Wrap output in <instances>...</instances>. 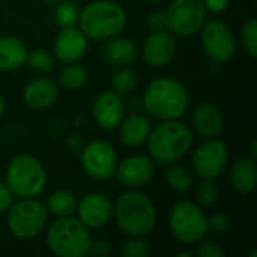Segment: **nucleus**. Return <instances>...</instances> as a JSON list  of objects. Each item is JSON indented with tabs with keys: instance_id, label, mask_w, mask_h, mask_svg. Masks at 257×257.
Returning a JSON list of instances; mask_svg holds the SVG:
<instances>
[{
	"instance_id": "nucleus-18",
	"label": "nucleus",
	"mask_w": 257,
	"mask_h": 257,
	"mask_svg": "<svg viewBox=\"0 0 257 257\" xmlns=\"http://www.w3.org/2000/svg\"><path fill=\"white\" fill-rule=\"evenodd\" d=\"M23 99L33 110L50 108L59 99V86L48 77L35 78L24 86Z\"/></svg>"
},
{
	"instance_id": "nucleus-7",
	"label": "nucleus",
	"mask_w": 257,
	"mask_h": 257,
	"mask_svg": "<svg viewBox=\"0 0 257 257\" xmlns=\"http://www.w3.org/2000/svg\"><path fill=\"white\" fill-rule=\"evenodd\" d=\"M8 229L11 235L21 241H30L36 238L47 224L48 209L45 203L35 197H21L9 206Z\"/></svg>"
},
{
	"instance_id": "nucleus-40",
	"label": "nucleus",
	"mask_w": 257,
	"mask_h": 257,
	"mask_svg": "<svg viewBox=\"0 0 257 257\" xmlns=\"http://www.w3.org/2000/svg\"><path fill=\"white\" fill-rule=\"evenodd\" d=\"M193 253H188V251H181V253H178V256H191Z\"/></svg>"
},
{
	"instance_id": "nucleus-16",
	"label": "nucleus",
	"mask_w": 257,
	"mask_h": 257,
	"mask_svg": "<svg viewBox=\"0 0 257 257\" xmlns=\"http://www.w3.org/2000/svg\"><path fill=\"white\" fill-rule=\"evenodd\" d=\"M123 116L125 102L116 92L107 90L95 98L92 105V117L99 128L105 131H113L119 126Z\"/></svg>"
},
{
	"instance_id": "nucleus-10",
	"label": "nucleus",
	"mask_w": 257,
	"mask_h": 257,
	"mask_svg": "<svg viewBox=\"0 0 257 257\" xmlns=\"http://www.w3.org/2000/svg\"><path fill=\"white\" fill-rule=\"evenodd\" d=\"M200 38L205 54L217 63L229 62L236 53V41L232 29L221 20L205 21L200 29Z\"/></svg>"
},
{
	"instance_id": "nucleus-1",
	"label": "nucleus",
	"mask_w": 257,
	"mask_h": 257,
	"mask_svg": "<svg viewBox=\"0 0 257 257\" xmlns=\"http://www.w3.org/2000/svg\"><path fill=\"white\" fill-rule=\"evenodd\" d=\"M113 217L117 227L130 236L145 238L157 224V209L152 200L139 190H128L117 197Z\"/></svg>"
},
{
	"instance_id": "nucleus-28",
	"label": "nucleus",
	"mask_w": 257,
	"mask_h": 257,
	"mask_svg": "<svg viewBox=\"0 0 257 257\" xmlns=\"http://www.w3.org/2000/svg\"><path fill=\"white\" fill-rule=\"evenodd\" d=\"M26 63L39 74H48L54 68V57L50 51L39 48V50H33L27 53Z\"/></svg>"
},
{
	"instance_id": "nucleus-12",
	"label": "nucleus",
	"mask_w": 257,
	"mask_h": 257,
	"mask_svg": "<svg viewBox=\"0 0 257 257\" xmlns=\"http://www.w3.org/2000/svg\"><path fill=\"white\" fill-rule=\"evenodd\" d=\"M229 160L227 146L224 142L215 139H206L193 154L191 166L193 170L202 179H215L218 178Z\"/></svg>"
},
{
	"instance_id": "nucleus-38",
	"label": "nucleus",
	"mask_w": 257,
	"mask_h": 257,
	"mask_svg": "<svg viewBox=\"0 0 257 257\" xmlns=\"http://www.w3.org/2000/svg\"><path fill=\"white\" fill-rule=\"evenodd\" d=\"M203 2H205L206 11L212 14H221L229 6V0H203Z\"/></svg>"
},
{
	"instance_id": "nucleus-6",
	"label": "nucleus",
	"mask_w": 257,
	"mask_h": 257,
	"mask_svg": "<svg viewBox=\"0 0 257 257\" xmlns=\"http://www.w3.org/2000/svg\"><path fill=\"white\" fill-rule=\"evenodd\" d=\"M11 193L17 197H38L47 185V172L42 163L30 155H15L6 169V182Z\"/></svg>"
},
{
	"instance_id": "nucleus-29",
	"label": "nucleus",
	"mask_w": 257,
	"mask_h": 257,
	"mask_svg": "<svg viewBox=\"0 0 257 257\" xmlns=\"http://www.w3.org/2000/svg\"><path fill=\"white\" fill-rule=\"evenodd\" d=\"M196 199H197L199 206H203V208H209L217 202V199H218V187L214 182V179H203L202 181V184L197 188Z\"/></svg>"
},
{
	"instance_id": "nucleus-2",
	"label": "nucleus",
	"mask_w": 257,
	"mask_h": 257,
	"mask_svg": "<svg viewBox=\"0 0 257 257\" xmlns=\"http://www.w3.org/2000/svg\"><path fill=\"white\" fill-rule=\"evenodd\" d=\"M143 107L149 116L160 122L178 120L188 107V92L181 81L161 77L148 86L143 95Z\"/></svg>"
},
{
	"instance_id": "nucleus-15",
	"label": "nucleus",
	"mask_w": 257,
	"mask_h": 257,
	"mask_svg": "<svg viewBox=\"0 0 257 257\" xmlns=\"http://www.w3.org/2000/svg\"><path fill=\"white\" fill-rule=\"evenodd\" d=\"M87 36L80 27L65 26L54 39V56L62 63H78L87 53Z\"/></svg>"
},
{
	"instance_id": "nucleus-27",
	"label": "nucleus",
	"mask_w": 257,
	"mask_h": 257,
	"mask_svg": "<svg viewBox=\"0 0 257 257\" xmlns=\"http://www.w3.org/2000/svg\"><path fill=\"white\" fill-rule=\"evenodd\" d=\"M137 83H139L137 74L128 66H120L110 78L113 92H116L120 96L131 93L137 87Z\"/></svg>"
},
{
	"instance_id": "nucleus-9",
	"label": "nucleus",
	"mask_w": 257,
	"mask_h": 257,
	"mask_svg": "<svg viewBox=\"0 0 257 257\" xmlns=\"http://www.w3.org/2000/svg\"><path fill=\"white\" fill-rule=\"evenodd\" d=\"M203 0H173L164 12L166 29L176 36H193L206 21Z\"/></svg>"
},
{
	"instance_id": "nucleus-5",
	"label": "nucleus",
	"mask_w": 257,
	"mask_h": 257,
	"mask_svg": "<svg viewBox=\"0 0 257 257\" xmlns=\"http://www.w3.org/2000/svg\"><path fill=\"white\" fill-rule=\"evenodd\" d=\"M45 242L54 256L84 257L89 254L92 236L78 218L72 215L59 217L50 224L45 233Z\"/></svg>"
},
{
	"instance_id": "nucleus-30",
	"label": "nucleus",
	"mask_w": 257,
	"mask_h": 257,
	"mask_svg": "<svg viewBox=\"0 0 257 257\" xmlns=\"http://www.w3.org/2000/svg\"><path fill=\"white\" fill-rule=\"evenodd\" d=\"M241 42L245 51L251 56H257V21L254 18L248 20L241 29Z\"/></svg>"
},
{
	"instance_id": "nucleus-34",
	"label": "nucleus",
	"mask_w": 257,
	"mask_h": 257,
	"mask_svg": "<svg viewBox=\"0 0 257 257\" xmlns=\"http://www.w3.org/2000/svg\"><path fill=\"white\" fill-rule=\"evenodd\" d=\"M196 254L200 257H224L226 251L214 241H205L196 250Z\"/></svg>"
},
{
	"instance_id": "nucleus-37",
	"label": "nucleus",
	"mask_w": 257,
	"mask_h": 257,
	"mask_svg": "<svg viewBox=\"0 0 257 257\" xmlns=\"http://www.w3.org/2000/svg\"><path fill=\"white\" fill-rule=\"evenodd\" d=\"M12 200H14V194L11 193V190L8 188L5 182H0V215L9 209V206L12 205Z\"/></svg>"
},
{
	"instance_id": "nucleus-23",
	"label": "nucleus",
	"mask_w": 257,
	"mask_h": 257,
	"mask_svg": "<svg viewBox=\"0 0 257 257\" xmlns=\"http://www.w3.org/2000/svg\"><path fill=\"white\" fill-rule=\"evenodd\" d=\"M27 48L15 36H0V71H14L26 65Z\"/></svg>"
},
{
	"instance_id": "nucleus-26",
	"label": "nucleus",
	"mask_w": 257,
	"mask_h": 257,
	"mask_svg": "<svg viewBox=\"0 0 257 257\" xmlns=\"http://www.w3.org/2000/svg\"><path fill=\"white\" fill-rule=\"evenodd\" d=\"M87 81V71L78 63H68L59 74V84L68 92L80 90Z\"/></svg>"
},
{
	"instance_id": "nucleus-25",
	"label": "nucleus",
	"mask_w": 257,
	"mask_h": 257,
	"mask_svg": "<svg viewBox=\"0 0 257 257\" xmlns=\"http://www.w3.org/2000/svg\"><path fill=\"white\" fill-rule=\"evenodd\" d=\"M164 179L167 182V185L175 190L176 193H187L193 188L194 185V179L193 175L190 173L188 169H185L184 166H178V164H169V167L164 172Z\"/></svg>"
},
{
	"instance_id": "nucleus-20",
	"label": "nucleus",
	"mask_w": 257,
	"mask_h": 257,
	"mask_svg": "<svg viewBox=\"0 0 257 257\" xmlns=\"http://www.w3.org/2000/svg\"><path fill=\"white\" fill-rule=\"evenodd\" d=\"M193 126L203 139H215L224 128L221 111L212 104H200L193 111Z\"/></svg>"
},
{
	"instance_id": "nucleus-39",
	"label": "nucleus",
	"mask_w": 257,
	"mask_h": 257,
	"mask_svg": "<svg viewBox=\"0 0 257 257\" xmlns=\"http://www.w3.org/2000/svg\"><path fill=\"white\" fill-rule=\"evenodd\" d=\"M5 110H6V104H5V99H3V98L0 96V117L3 116Z\"/></svg>"
},
{
	"instance_id": "nucleus-36",
	"label": "nucleus",
	"mask_w": 257,
	"mask_h": 257,
	"mask_svg": "<svg viewBox=\"0 0 257 257\" xmlns=\"http://www.w3.org/2000/svg\"><path fill=\"white\" fill-rule=\"evenodd\" d=\"M146 23H148V27L152 32L164 30L166 29V17H164V12H160V11L151 12L148 15V18H146Z\"/></svg>"
},
{
	"instance_id": "nucleus-35",
	"label": "nucleus",
	"mask_w": 257,
	"mask_h": 257,
	"mask_svg": "<svg viewBox=\"0 0 257 257\" xmlns=\"http://www.w3.org/2000/svg\"><path fill=\"white\" fill-rule=\"evenodd\" d=\"M89 253L96 257H107L111 253V242L107 239H96L90 242Z\"/></svg>"
},
{
	"instance_id": "nucleus-22",
	"label": "nucleus",
	"mask_w": 257,
	"mask_h": 257,
	"mask_svg": "<svg viewBox=\"0 0 257 257\" xmlns=\"http://www.w3.org/2000/svg\"><path fill=\"white\" fill-rule=\"evenodd\" d=\"M232 187L241 194H251L256 190L257 167L254 158L239 157L230 169Z\"/></svg>"
},
{
	"instance_id": "nucleus-42",
	"label": "nucleus",
	"mask_w": 257,
	"mask_h": 257,
	"mask_svg": "<svg viewBox=\"0 0 257 257\" xmlns=\"http://www.w3.org/2000/svg\"><path fill=\"white\" fill-rule=\"evenodd\" d=\"M44 2H47V3H56L57 0H44Z\"/></svg>"
},
{
	"instance_id": "nucleus-19",
	"label": "nucleus",
	"mask_w": 257,
	"mask_h": 257,
	"mask_svg": "<svg viewBox=\"0 0 257 257\" xmlns=\"http://www.w3.org/2000/svg\"><path fill=\"white\" fill-rule=\"evenodd\" d=\"M117 128L120 142L128 148H137L148 140L152 123L148 116L142 113H131L128 116H123Z\"/></svg>"
},
{
	"instance_id": "nucleus-32",
	"label": "nucleus",
	"mask_w": 257,
	"mask_h": 257,
	"mask_svg": "<svg viewBox=\"0 0 257 257\" xmlns=\"http://www.w3.org/2000/svg\"><path fill=\"white\" fill-rule=\"evenodd\" d=\"M149 251H151L149 244L143 238L131 236V239L123 244L120 254L123 257H146Z\"/></svg>"
},
{
	"instance_id": "nucleus-17",
	"label": "nucleus",
	"mask_w": 257,
	"mask_h": 257,
	"mask_svg": "<svg viewBox=\"0 0 257 257\" xmlns=\"http://www.w3.org/2000/svg\"><path fill=\"white\" fill-rule=\"evenodd\" d=\"M176 53V42L170 32L157 30L152 32L143 44V59L146 65L152 68H163L169 65Z\"/></svg>"
},
{
	"instance_id": "nucleus-41",
	"label": "nucleus",
	"mask_w": 257,
	"mask_h": 257,
	"mask_svg": "<svg viewBox=\"0 0 257 257\" xmlns=\"http://www.w3.org/2000/svg\"><path fill=\"white\" fill-rule=\"evenodd\" d=\"M146 2H149V3H158V2H161V0H146Z\"/></svg>"
},
{
	"instance_id": "nucleus-14",
	"label": "nucleus",
	"mask_w": 257,
	"mask_h": 257,
	"mask_svg": "<svg viewBox=\"0 0 257 257\" xmlns=\"http://www.w3.org/2000/svg\"><path fill=\"white\" fill-rule=\"evenodd\" d=\"M75 212L87 229H101L113 217V203L104 193H90L77 203Z\"/></svg>"
},
{
	"instance_id": "nucleus-4",
	"label": "nucleus",
	"mask_w": 257,
	"mask_h": 257,
	"mask_svg": "<svg viewBox=\"0 0 257 257\" xmlns=\"http://www.w3.org/2000/svg\"><path fill=\"white\" fill-rule=\"evenodd\" d=\"M125 9L111 0H95L80 12L78 23L81 32L93 41H107L117 36L126 26Z\"/></svg>"
},
{
	"instance_id": "nucleus-11",
	"label": "nucleus",
	"mask_w": 257,
	"mask_h": 257,
	"mask_svg": "<svg viewBox=\"0 0 257 257\" xmlns=\"http://www.w3.org/2000/svg\"><path fill=\"white\" fill-rule=\"evenodd\" d=\"M114 148L104 140H93L81 148V166L89 178L95 181L110 179L117 167Z\"/></svg>"
},
{
	"instance_id": "nucleus-3",
	"label": "nucleus",
	"mask_w": 257,
	"mask_h": 257,
	"mask_svg": "<svg viewBox=\"0 0 257 257\" xmlns=\"http://www.w3.org/2000/svg\"><path fill=\"white\" fill-rule=\"evenodd\" d=\"M149 155L158 164H173L179 161L193 146L191 130L178 120H164L151 130L148 137Z\"/></svg>"
},
{
	"instance_id": "nucleus-33",
	"label": "nucleus",
	"mask_w": 257,
	"mask_h": 257,
	"mask_svg": "<svg viewBox=\"0 0 257 257\" xmlns=\"http://www.w3.org/2000/svg\"><path fill=\"white\" fill-rule=\"evenodd\" d=\"M230 220L226 214L217 212L208 218V230H211L215 235H224L229 230Z\"/></svg>"
},
{
	"instance_id": "nucleus-31",
	"label": "nucleus",
	"mask_w": 257,
	"mask_h": 257,
	"mask_svg": "<svg viewBox=\"0 0 257 257\" xmlns=\"http://www.w3.org/2000/svg\"><path fill=\"white\" fill-rule=\"evenodd\" d=\"M78 17H80V12L72 2H63L56 8V20L62 27L74 26Z\"/></svg>"
},
{
	"instance_id": "nucleus-13",
	"label": "nucleus",
	"mask_w": 257,
	"mask_h": 257,
	"mask_svg": "<svg viewBox=\"0 0 257 257\" xmlns=\"http://www.w3.org/2000/svg\"><path fill=\"white\" fill-rule=\"evenodd\" d=\"M119 184L128 190H139L148 185L155 175V164L151 157L137 154L117 163L114 172Z\"/></svg>"
},
{
	"instance_id": "nucleus-24",
	"label": "nucleus",
	"mask_w": 257,
	"mask_h": 257,
	"mask_svg": "<svg viewBox=\"0 0 257 257\" xmlns=\"http://www.w3.org/2000/svg\"><path fill=\"white\" fill-rule=\"evenodd\" d=\"M77 203L78 202L74 193L68 190H57L48 196L45 206L48 209V214H53L59 218V217H71L77 209Z\"/></svg>"
},
{
	"instance_id": "nucleus-21",
	"label": "nucleus",
	"mask_w": 257,
	"mask_h": 257,
	"mask_svg": "<svg viewBox=\"0 0 257 257\" xmlns=\"http://www.w3.org/2000/svg\"><path fill=\"white\" fill-rule=\"evenodd\" d=\"M137 54H139L137 44L131 38L113 36L107 39L102 48L104 60L116 68L131 65L137 59Z\"/></svg>"
},
{
	"instance_id": "nucleus-8",
	"label": "nucleus",
	"mask_w": 257,
	"mask_h": 257,
	"mask_svg": "<svg viewBox=\"0 0 257 257\" xmlns=\"http://www.w3.org/2000/svg\"><path fill=\"white\" fill-rule=\"evenodd\" d=\"M169 229L184 245L200 242L208 233V217L194 202H179L169 214Z\"/></svg>"
}]
</instances>
